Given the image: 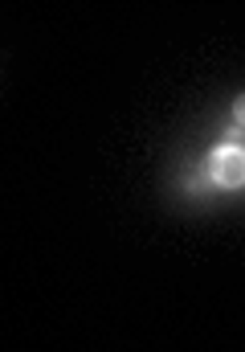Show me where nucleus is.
Listing matches in <instances>:
<instances>
[{
	"mask_svg": "<svg viewBox=\"0 0 245 352\" xmlns=\"http://www.w3.org/2000/svg\"><path fill=\"white\" fill-rule=\"evenodd\" d=\"M205 176H209L213 188H225V192L242 188L245 184V148L242 144H217L209 152V160H205Z\"/></svg>",
	"mask_w": 245,
	"mask_h": 352,
	"instance_id": "nucleus-1",
	"label": "nucleus"
},
{
	"mask_svg": "<svg viewBox=\"0 0 245 352\" xmlns=\"http://www.w3.org/2000/svg\"><path fill=\"white\" fill-rule=\"evenodd\" d=\"M233 127H245V94L233 98Z\"/></svg>",
	"mask_w": 245,
	"mask_h": 352,
	"instance_id": "nucleus-2",
	"label": "nucleus"
}]
</instances>
